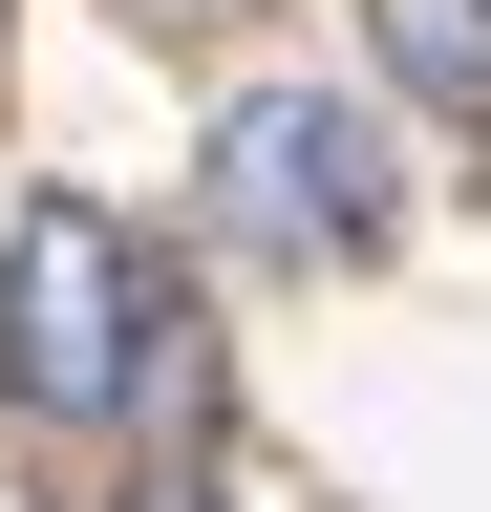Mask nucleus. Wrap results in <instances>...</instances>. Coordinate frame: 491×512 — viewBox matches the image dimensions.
I'll use <instances>...</instances> for the list:
<instances>
[{"instance_id":"obj_5","label":"nucleus","mask_w":491,"mask_h":512,"mask_svg":"<svg viewBox=\"0 0 491 512\" xmlns=\"http://www.w3.org/2000/svg\"><path fill=\"white\" fill-rule=\"evenodd\" d=\"M150 22H214V0H150Z\"/></svg>"},{"instance_id":"obj_4","label":"nucleus","mask_w":491,"mask_h":512,"mask_svg":"<svg viewBox=\"0 0 491 512\" xmlns=\"http://www.w3.org/2000/svg\"><path fill=\"white\" fill-rule=\"evenodd\" d=\"M129 512H214V491H129Z\"/></svg>"},{"instance_id":"obj_3","label":"nucleus","mask_w":491,"mask_h":512,"mask_svg":"<svg viewBox=\"0 0 491 512\" xmlns=\"http://www.w3.org/2000/svg\"><path fill=\"white\" fill-rule=\"evenodd\" d=\"M363 43H385V86H406V107L491 128V0H363Z\"/></svg>"},{"instance_id":"obj_2","label":"nucleus","mask_w":491,"mask_h":512,"mask_svg":"<svg viewBox=\"0 0 491 512\" xmlns=\"http://www.w3.org/2000/svg\"><path fill=\"white\" fill-rule=\"evenodd\" d=\"M193 214L235 235V256H299V278H321V256H385V128H363L342 86H235L214 107V171H193Z\"/></svg>"},{"instance_id":"obj_1","label":"nucleus","mask_w":491,"mask_h":512,"mask_svg":"<svg viewBox=\"0 0 491 512\" xmlns=\"http://www.w3.org/2000/svg\"><path fill=\"white\" fill-rule=\"evenodd\" d=\"M150 342H171L150 256L107 235L86 192H22V214H0V406L22 427H129L150 406Z\"/></svg>"}]
</instances>
